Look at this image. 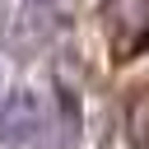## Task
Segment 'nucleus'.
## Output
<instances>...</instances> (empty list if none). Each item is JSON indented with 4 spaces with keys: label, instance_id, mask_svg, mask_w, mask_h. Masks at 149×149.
<instances>
[{
    "label": "nucleus",
    "instance_id": "nucleus-2",
    "mask_svg": "<svg viewBox=\"0 0 149 149\" xmlns=\"http://www.w3.org/2000/svg\"><path fill=\"white\" fill-rule=\"evenodd\" d=\"M0 88H5V79H0Z\"/></svg>",
    "mask_w": 149,
    "mask_h": 149
},
{
    "label": "nucleus",
    "instance_id": "nucleus-1",
    "mask_svg": "<svg viewBox=\"0 0 149 149\" xmlns=\"http://www.w3.org/2000/svg\"><path fill=\"white\" fill-rule=\"evenodd\" d=\"M42 116L47 107L33 88L9 93V102L0 107V144H33V135L42 130Z\"/></svg>",
    "mask_w": 149,
    "mask_h": 149
}]
</instances>
